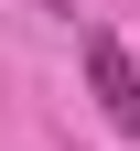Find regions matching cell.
Wrapping results in <instances>:
<instances>
[{
    "instance_id": "cell-1",
    "label": "cell",
    "mask_w": 140,
    "mask_h": 151,
    "mask_svg": "<svg viewBox=\"0 0 140 151\" xmlns=\"http://www.w3.org/2000/svg\"><path fill=\"white\" fill-rule=\"evenodd\" d=\"M86 86H97V108H108V129L118 140H140V65H129V43H118L108 22H86Z\"/></svg>"
},
{
    "instance_id": "cell-2",
    "label": "cell",
    "mask_w": 140,
    "mask_h": 151,
    "mask_svg": "<svg viewBox=\"0 0 140 151\" xmlns=\"http://www.w3.org/2000/svg\"><path fill=\"white\" fill-rule=\"evenodd\" d=\"M32 11H65V22H75V0H32Z\"/></svg>"
}]
</instances>
